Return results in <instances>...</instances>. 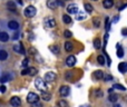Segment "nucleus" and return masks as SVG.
I'll return each mask as SVG.
<instances>
[{
	"instance_id": "nucleus-1",
	"label": "nucleus",
	"mask_w": 127,
	"mask_h": 107,
	"mask_svg": "<svg viewBox=\"0 0 127 107\" xmlns=\"http://www.w3.org/2000/svg\"><path fill=\"white\" fill-rule=\"evenodd\" d=\"M35 86H36V88L39 89L41 93L46 91V89H47L46 81H45V80H42L41 78H37V79L35 80Z\"/></svg>"
},
{
	"instance_id": "nucleus-43",
	"label": "nucleus",
	"mask_w": 127,
	"mask_h": 107,
	"mask_svg": "<svg viewBox=\"0 0 127 107\" xmlns=\"http://www.w3.org/2000/svg\"><path fill=\"white\" fill-rule=\"evenodd\" d=\"M13 39H18V35H17V33H16V35H15V37H13Z\"/></svg>"
},
{
	"instance_id": "nucleus-3",
	"label": "nucleus",
	"mask_w": 127,
	"mask_h": 107,
	"mask_svg": "<svg viewBox=\"0 0 127 107\" xmlns=\"http://www.w3.org/2000/svg\"><path fill=\"white\" fill-rule=\"evenodd\" d=\"M44 25L47 28H53V27H56V20L52 17H47L44 20Z\"/></svg>"
},
{
	"instance_id": "nucleus-18",
	"label": "nucleus",
	"mask_w": 127,
	"mask_h": 107,
	"mask_svg": "<svg viewBox=\"0 0 127 107\" xmlns=\"http://www.w3.org/2000/svg\"><path fill=\"white\" fill-rule=\"evenodd\" d=\"M49 49H50V50L52 51V54H55V55L59 54V46H58V45H52V46L49 47Z\"/></svg>"
},
{
	"instance_id": "nucleus-37",
	"label": "nucleus",
	"mask_w": 127,
	"mask_h": 107,
	"mask_svg": "<svg viewBox=\"0 0 127 107\" xmlns=\"http://www.w3.org/2000/svg\"><path fill=\"white\" fill-rule=\"evenodd\" d=\"M94 24H95L96 28H98V27H99V20H98L97 18H95V19H94Z\"/></svg>"
},
{
	"instance_id": "nucleus-7",
	"label": "nucleus",
	"mask_w": 127,
	"mask_h": 107,
	"mask_svg": "<svg viewBox=\"0 0 127 107\" xmlns=\"http://www.w3.org/2000/svg\"><path fill=\"white\" fill-rule=\"evenodd\" d=\"M13 50H15L17 54H21V55H25V54H26V50H25L22 44L15 45V46H13Z\"/></svg>"
},
{
	"instance_id": "nucleus-5",
	"label": "nucleus",
	"mask_w": 127,
	"mask_h": 107,
	"mask_svg": "<svg viewBox=\"0 0 127 107\" xmlns=\"http://www.w3.org/2000/svg\"><path fill=\"white\" fill-rule=\"evenodd\" d=\"M56 78H57L56 73H53V71H48V73L45 75V81L52 82V81H55V80H56Z\"/></svg>"
},
{
	"instance_id": "nucleus-12",
	"label": "nucleus",
	"mask_w": 127,
	"mask_h": 107,
	"mask_svg": "<svg viewBox=\"0 0 127 107\" xmlns=\"http://www.w3.org/2000/svg\"><path fill=\"white\" fill-rule=\"evenodd\" d=\"M8 27L10 29H12V30H17V29L19 28V24H18L17 21H15V20H11V21H9Z\"/></svg>"
},
{
	"instance_id": "nucleus-8",
	"label": "nucleus",
	"mask_w": 127,
	"mask_h": 107,
	"mask_svg": "<svg viewBox=\"0 0 127 107\" xmlns=\"http://www.w3.org/2000/svg\"><path fill=\"white\" fill-rule=\"evenodd\" d=\"M75 64H76V58H75V56H68L67 57V59H66V65L68 67H74L75 66Z\"/></svg>"
},
{
	"instance_id": "nucleus-19",
	"label": "nucleus",
	"mask_w": 127,
	"mask_h": 107,
	"mask_svg": "<svg viewBox=\"0 0 127 107\" xmlns=\"http://www.w3.org/2000/svg\"><path fill=\"white\" fill-rule=\"evenodd\" d=\"M41 98L44 100H46V102H49V100L51 99V95L48 93H46V91H44V93H41Z\"/></svg>"
},
{
	"instance_id": "nucleus-9",
	"label": "nucleus",
	"mask_w": 127,
	"mask_h": 107,
	"mask_svg": "<svg viewBox=\"0 0 127 107\" xmlns=\"http://www.w3.org/2000/svg\"><path fill=\"white\" fill-rule=\"evenodd\" d=\"M69 91H70V89H69L68 86H61L60 87V89H59V94H60V96H62V97L68 96Z\"/></svg>"
},
{
	"instance_id": "nucleus-38",
	"label": "nucleus",
	"mask_w": 127,
	"mask_h": 107,
	"mask_svg": "<svg viewBox=\"0 0 127 107\" xmlns=\"http://www.w3.org/2000/svg\"><path fill=\"white\" fill-rule=\"evenodd\" d=\"M104 78H105V80H106V81H108V80H111V79H113V77H111L110 75H106Z\"/></svg>"
},
{
	"instance_id": "nucleus-10",
	"label": "nucleus",
	"mask_w": 127,
	"mask_h": 107,
	"mask_svg": "<svg viewBox=\"0 0 127 107\" xmlns=\"http://www.w3.org/2000/svg\"><path fill=\"white\" fill-rule=\"evenodd\" d=\"M10 104H11V106H13V107H20L21 100H20L19 97H12L10 99Z\"/></svg>"
},
{
	"instance_id": "nucleus-27",
	"label": "nucleus",
	"mask_w": 127,
	"mask_h": 107,
	"mask_svg": "<svg viewBox=\"0 0 127 107\" xmlns=\"http://www.w3.org/2000/svg\"><path fill=\"white\" fill-rule=\"evenodd\" d=\"M62 21H64L65 24H70V22H71V18L69 17L68 15H64V16H62Z\"/></svg>"
},
{
	"instance_id": "nucleus-22",
	"label": "nucleus",
	"mask_w": 127,
	"mask_h": 107,
	"mask_svg": "<svg viewBox=\"0 0 127 107\" xmlns=\"http://www.w3.org/2000/svg\"><path fill=\"white\" fill-rule=\"evenodd\" d=\"M117 56L119 58L124 57V50H123L122 46H119V45H117Z\"/></svg>"
},
{
	"instance_id": "nucleus-15",
	"label": "nucleus",
	"mask_w": 127,
	"mask_h": 107,
	"mask_svg": "<svg viewBox=\"0 0 127 107\" xmlns=\"http://www.w3.org/2000/svg\"><path fill=\"white\" fill-rule=\"evenodd\" d=\"M7 8H8L10 11H12V12H15V11L17 10V8H16V3L13 1H8V3H7Z\"/></svg>"
},
{
	"instance_id": "nucleus-21",
	"label": "nucleus",
	"mask_w": 127,
	"mask_h": 107,
	"mask_svg": "<svg viewBox=\"0 0 127 107\" xmlns=\"http://www.w3.org/2000/svg\"><path fill=\"white\" fill-rule=\"evenodd\" d=\"M10 79H11V76H10V75H8V74H6V75H3L2 77H0V81H1V82L9 81Z\"/></svg>"
},
{
	"instance_id": "nucleus-41",
	"label": "nucleus",
	"mask_w": 127,
	"mask_h": 107,
	"mask_svg": "<svg viewBox=\"0 0 127 107\" xmlns=\"http://www.w3.org/2000/svg\"><path fill=\"white\" fill-rule=\"evenodd\" d=\"M122 33H123L124 36H127V29H126V28L123 29V30H122Z\"/></svg>"
},
{
	"instance_id": "nucleus-46",
	"label": "nucleus",
	"mask_w": 127,
	"mask_h": 107,
	"mask_svg": "<svg viewBox=\"0 0 127 107\" xmlns=\"http://www.w3.org/2000/svg\"><path fill=\"white\" fill-rule=\"evenodd\" d=\"M18 2H19V4H22V1H21V0H18Z\"/></svg>"
},
{
	"instance_id": "nucleus-29",
	"label": "nucleus",
	"mask_w": 127,
	"mask_h": 107,
	"mask_svg": "<svg viewBox=\"0 0 127 107\" xmlns=\"http://www.w3.org/2000/svg\"><path fill=\"white\" fill-rule=\"evenodd\" d=\"M85 9H86V11H87V12H89V13H90V12H93V6H91V4L90 3H85Z\"/></svg>"
},
{
	"instance_id": "nucleus-23",
	"label": "nucleus",
	"mask_w": 127,
	"mask_h": 107,
	"mask_svg": "<svg viewBox=\"0 0 127 107\" xmlns=\"http://www.w3.org/2000/svg\"><path fill=\"white\" fill-rule=\"evenodd\" d=\"M94 45H95V48L96 49H100V48H102V42H100L99 38H96V39L94 40Z\"/></svg>"
},
{
	"instance_id": "nucleus-44",
	"label": "nucleus",
	"mask_w": 127,
	"mask_h": 107,
	"mask_svg": "<svg viewBox=\"0 0 127 107\" xmlns=\"http://www.w3.org/2000/svg\"><path fill=\"white\" fill-rule=\"evenodd\" d=\"M80 107H89V105H82V106H80Z\"/></svg>"
},
{
	"instance_id": "nucleus-13",
	"label": "nucleus",
	"mask_w": 127,
	"mask_h": 107,
	"mask_svg": "<svg viewBox=\"0 0 127 107\" xmlns=\"http://www.w3.org/2000/svg\"><path fill=\"white\" fill-rule=\"evenodd\" d=\"M102 6L107 9L111 8V7L114 6V0H104V1H102Z\"/></svg>"
},
{
	"instance_id": "nucleus-33",
	"label": "nucleus",
	"mask_w": 127,
	"mask_h": 107,
	"mask_svg": "<svg viewBox=\"0 0 127 107\" xmlns=\"http://www.w3.org/2000/svg\"><path fill=\"white\" fill-rule=\"evenodd\" d=\"M28 62H29V59H28V58H26V59L22 60L21 66H22V67H27V66H28Z\"/></svg>"
},
{
	"instance_id": "nucleus-20",
	"label": "nucleus",
	"mask_w": 127,
	"mask_h": 107,
	"mask_svg": "<svg viewBox=\"0 0 127 107\" xmlns=\"http://www.w3.org/2000/svg\"><path fill=\"white\" fill-rule=\"evenodd\" d=\"M7 58H8V53L3 49H1L0 50V60H6Z\"/></svg>"
},
{
	"instance_id": "nucleus-6",
	"label": "nucleus",
	"mask_w": 127,
	"mask_h": 107,
	"mask_svg": "<svg viewBox=\"0 0 127 107\" xmlns=\"http://www.w3.org/2000/svg\"><path fill=\"white\" fill-rule=\"evenodd\" d=\"M67 11H68V13H73V15H75V13L78 12V6L75 4V3L68 4V7H67Z\"/></svg>"
},
{
	"instance_id": "nucleus-42",
	"label": "nucleus",
	"mask_w": 127,
	"mask_h": 107,
	"mask_svg": "<svg viewBox=\"0 0 127 107\" xmlns=\"http://www.w3.org/2000/svg\"><path fill=\"white\" fill-rule=\"evenodd\" d=\"M108 93H109V94H113V88H109V89H108Z\"/></svg>"
},
{
	"instance_id": "nucleus-32",
	"label": "nucleus",
	"mask_w": 127,
	"mask_h": 107,
	"mask_svg": "<svg viewBox=\"0 0 127 107\" xmlns=\"http://www.w3.org/2000/svg\"><path fill=\"white\" fill-rule=\"evenodd\" d=\"M64 36L66 38H70L71 36H73V33H71V31H69V30H65L64 31Z\"/></svg>"
},
{
	"instance_id": "nucleus-31",
	"label": "nucleus",
	"mask_w": 127,
	"mask_h": 107,
	"mask_svg": "<svg viewBox=\"0 0 127 107\" xmlns=\"http://www.w3.org/2000/svg\"><path fill=\"white\" fill-rule=\"evenodd\" d=\"M114 88H116V89H119V90H126V88H125L123 85H120V84H115L114 85Z\"/></svg>"
},
{
	"instance_id": "nucleus-36",
	"label": "nucleus",
	"mask_w": 127,
	"mask_h": 107,
	"mask_svg": "<svg viewBox=\"0 0 127 107\" xmlns=\"http://www.w3.org/2000/svg\"><path fill=\"white\" fill-rule=\"evenodd\" d=\"M96 96H97V97H100V96H102V91L100 90V89H96Z\"/></svg>"
},
{
	"instance_id": "nucleus-25",
	"label": "nucleus",
	"mask_w": 127,
	"mask_h": 107,
	"mask_svg": "<svg viewBox=\"0 0 127 107\" xmlns=\"http://www.w3.org/2000/svg\"><path fill=\"white\" fill-rule=\"evenodd\" d=\"M37 73H38V71H37V69H36L35 67H30V68H28V75L35 76Z\"/></svg>"
},
{
	"instance_id": "nucleus-47",
	"label": "nucleus",
	"mask_w": 127,
	"mask_h": 107,
	"mask_svg": "<svg viewBox=\"0 0 127 107\" xmlns=\"http://www.w3.org/2000/svg\"><path fill=\"white\" fill-rule=\"evenodd\" d=\"M94 1H97V0H94Z\"/></svg>"
},
{
	"instance_id": "nucleus-30",
	"label": "nucleus",
	"mask_w": 127,
	"mask_h": 107,
	"mask_svg": "<svg viewBox=\"0 0 127 107\" xmlns=\"http://www.w3.org/2000/svg\"><path fill=\"white\" fill-rule=\"evenodd\" d=\"M58 106H59V107H67V106H68V104H67L66 100L61 99V100H59V102H58Z\"/></svg>"
},
{
	"instance_id": "nucleus-16",
	"label": "nucleus",
	"mask_w": 127,
	"mask_h": 107,
	"mask_svg": "<svg viewBox=\"0 0 127 107\" xmlns=\"http://www.w3.org/2000/svg\"><path fill=\"white\" fill-rule=\"evenodd\" d=\"M9 40V36L7 32H0V41L6 42Z\"/></svg>"
},
{
	"instance_id": "nucleus-45",
	"label": "nucleus",
	"mask_w": 127,
	"mask_h": 107,
	"mask_svg": "<svg viewBox=\"0 0 127 107\" xmlns=\"http://www.w3.org/2000/svg\"><path fill=\"white\" fill-rule=\"evenodd\" d=\"M114 107H120V105H117V104H116V105H114Z\"/></svg>"
},
{
	"instance_id": "nucleus-14",
	"label": "nucleus",
	"mask_w": 127,
	"mask_h": 107,
	"mask_svg": "<svg viewBox=\"0 0 127 107\" xmlns=\"http://www.w3.org/2000/svg\"><path fill=\"white\" fill-rule=\"evenodd\" d=\"M118 69H119L120 73H126L127 71V62H120L119 65H118Z\"/></svg>"
},
{
	"instance_id": "nucleus-34",
	"label": "nucleus",
	"mask_w": 127,
	"mask_h": 107,
	"mask_svg": "<svg viewBox=\"0 0 127 107\" xmlns=\"http://www.w3.org/2000/svg\"><path fill=\"white\" fill-rule=\"evenodd\" d=\"M105 25H106V30H109V18H106L105 19Z\"/></svg>"
},
{
	"instance_id": "nucleus-26",
	"label": "nucleus",
	"mask_w": 127,
	"mask_h": 107,
	"mask_svg": "<svg viewBox=\"0 0 127 107\" xmlns=\"http://www.w3.org/2000/svg\"><path fill=\"white\" fill-rule=\"evenodd\" d=\"M117 95L116 94H109V102H111V103H115V102H117Z\"/></svg>"
},
{
	"instance_id": "nucleus-35",
	"label": "nucleus",
	"mask_w": 127,
	"mask_h": 107,
	"mask_svg": "<svg viewBox=\"0 0 127 107\" xmlns=\"http://www.w3.org/2000/svg\"><path fill=\"white\" fill-rule=\"evenodd\" d=\"M31 107H42V105H41V103L37 102V103H35V104H31Z\"/></svg>"
},
{
	"instance_id": "nucleus-39",
	"label": "nucleus",
	"mask_w": 127,
	"mask_h": 107,
	"mask_svg": "<svg viewBox=\"0 0 127 107\" xmlns=\"http://www.w3.org/2000/svg\"><path fill=\"white\" fill-rule=\"evenodd\" d=\"M21 75H28V69H24L21 71Z\"/></svg>"
},
{
	"instance_id": "nucleus-2",
	"label": "nucleus",
	"mask_w": 127,
	"mask_h": 107,
	"mask_svg": "<svg viewBox=\"0 0 127 107\" xmlns=\"http://www.w3.org/2000/svg\"><path fill=\"white\" fill-rule=\"evenodd\" d=\"M36 12H37V10H36V8L33 6H28L26 9H25V11H24L25 16H26L27 18L33 17V16L36 15Z\"/></svg>"
},
{
	"instance_id": "nucleus-40",
	"label": "nucleus",
	"mask_w": 127,
	"mask_h": 107,
	"mask_svg": "<svg viewBox=\"0 0 127 107\" xmlns=\"http://www.w3.org/2000/svg\"><path fill=\"white\" fill-rule=\"evenodd\" d=\"M0 91H1V93H4V91H6V87H4V86H0Z\"/></svg>"
},
{
	"instance_id": "nucleus-4",
	"label": "nucleus",
	"mask_w": 127,
	"mask_h": 107,
	"mask_svg": "<svg viewBox=\"0 0 127 107\" xmlns=\"http://www.w3.org/2000/svg\"><path fill=\"white\" fill-rule=\"evenodd\" d=\"M27 102L29 104H35V103L39 102V96L35 93H29L28 96H27Z\"/></svg>"
},
{
	"instance_id": "nucleus-28",
	"label": "nucleus",
	"mask_w": 127,
	"mask_h": 107,
	"mask_svg": "<svg viewBox=\"0 0 127 107\" xmlns=\"http://www.w3.org/2000/svg\"><path fill=\"white\" fill-rule=\"evenodd\" d=\"M97 61H98V64H100V65L102 66V65L105 64V57H104L102 55H99V56L97 57Z\"/></svg>"
},
{
	"instance_id": "nucleus-11",
	"label": "nucleus",
	"mask_w": 127,
	"mask_h": 107,
	"mask_svg": "<svg viewBox=\"0 0 127 107\" xmlns=\"http://www.w3.org/2000/svg\"><path fill=\"white\" fill-rule=\"evenodd\" d=\"M47 6H48L49 9H56L58 6V0H48Z\"/></svg>"
},
{
	"instance_id": "nucleus-24",
	"label": "nucleus",
	"mask_w": 127,
	"mask_h": 107,
	"mask_svg": "<svg viewBox=\"0 0 127 107\" xmlns=\"http://www.w3.org/2000/svg\"><path fill=\"white\" fill-rule=\"evenodd\" d=\"M73 48H74V46H73L71 42H69V41L65 42V49H66V51H71Z\"/></svg>"
},
{
	"instance_id": "nucleus-17",
	"label": "nucleus",
	"mask_w": 127,
	"mask_h": 107,
	"mask_svg": "<svg viewBox=\"0 0 127 107\" xmlns=\"http://www.w3.org/2000/svg\"><path fill=\"white\" fill-rule=\"evenodd\" d=\"M94 77H95L96 79H102V78H104V73H102V70H96L95 73H94Z\"/></svg>"
}]
</instances>
